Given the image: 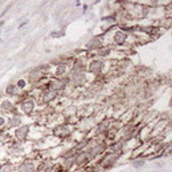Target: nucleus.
<instances>
[{
    "label": "nucleus",
    "instance_id": "f257e3e1",
    "mask_svg": "<svg viewBox=\"0 0 172 172\" xmlns=\"http://www.w3.org/2000/svg\"><path fill=\"white\" fill-rule=\"evenodd\" d=\"M34 147H32V143H18L15 140H12L10 144L6 145V153L10 156L11 159H23L27 157L28 155L32 152Z\"/></svg>",
    "mask_w": 172,
    "mask_h": 172
},
{
    "label": "nucleus",
    "instance_id": "f03ea898",
    "mask_svg": "<svg viewBox=\"0 0 172 172\" xmlns=\"http://www.w3.org/2000/svg\"><path fill=\"white\" fill-rule=\"evenodd\" d=\"M109 69H110L109 61L97 58V57H90V59L88 62V67H86V73H88V75H92L94 79V78H98V77L108 74Z\"/></svg>",
    "mask_w": 172,
    "mask_h": 172
},
{
    "label": "nucleus",
    "instance_id": "7ed1b4c3",
    "mask_svg": "<svg viewBox=\"0 0 172 172\" xmlns=\"http://www.w3.org/2000/svg\"><path fill=\"white\" fill-rule=\"evenodd\" d=\"M74 132H75V125L67 124V122H62V124L54 126V128L50 130V134L57 137L62 143H67L70 140V137L74 134Z\"/></svg>",
    "mask_w": 172,
    "mask_h": 172
},
{
    "label": "nucleus",
    "instance_id": "20e7f679",
    "mask_svg": "<svg viewBox=\"0 0 172 172\" xmlns=\"http://www.w3.org/2000/svg\"><path fill=\"white\" fill-rule=\"evenodd\" d=\"M40 163H42V159H19V161H16L15 172H39Z\"/></svg>",
    "mask_w": 172,
    "mask_h": 172
},
{
    "label": "nucleus",
    "instance_id": "39448f33",
    "mask_svg": "<svg viewBox=\"0 0 172 172\" xmlns=\"http://www.w3.org/2000/svg\"><path fill=\"white\" fill-rule=\"evenodd\" d=\"M12 138L18 143H31L32 136V125L31 124H23L18 126L16 129L11 130Z\"/></svg>",
    "mask_w": 172,
    "mask_h": 172
},
{
    "label": "nucleus",
    "instance_id": "423d86ee",
    "mask_svg": "<svg viewBox=\"0 0 172 172\" xmlns=\"http://www.w3.org/2000/svg\"><path fill=\"white\" fill-rule=\"evenodd\" d=\"M59 98V94L55 93L54 90L48 89V88H44L42 89V92H40V96L38 97V106H48V105H52L54 102Z\"/></svg>",
    "mask_w": 172,
    "mask_h": 172
},
{
    "label": "nucleus",
    "instance_id": "0eeeda50",
    "mask_svg": "<svg viewBox=\"0 0 172 172\" xmlns=\"http://www.w3.org/2000/svg\"><path fill=\"white\" fill-rule=\"evenodd\" d=\"M110 121H112V118H109V117H104V118H101L100 121H97L96 126H94V129L92 130V133H90L89 136H96V137L104 140L109 128H110Z\"/></svg>",
    "mask_w": 172,
    "mask_h": 172
},
{
    "label": "nucleus",
    "instance_id": "6e6552de",
    "mask_svg": "<svg viewBox=\"0 0 172 172\" xmlns=\"http://www.w3.org/2000/svg\"><path fill=\"white\" fill-rule=\"evenodd\" d=\"M47 88L54 90L55 93H58L59 96L61 94H65V92L69 88V77H63V78H54V77H50L48 78V84Z\"/></svg>",
    "mask_w": 172,
    "mask_h": 172
},
{
    "label": "nucleus",
    "instance_id": "1a4fd4ad",
    "mask_svg": "<svg viewBox=\"0 0 172 172\" xmlns=\"http://www.w3.org/2000/svg\"><path fill=\"white\" fill-rule=\"evenodd\" d=\"M120 160H121V156L110 153V152H106L104 156L100 159L98 165H100V168L102 171H108V170H112L113 167H116L118 163H120Z\"/></svg>",
    "mask_w": 172,
    "mask_h": 172
},
{
    "label": "nucleus",
    "instance_id": "9d476101",
    "mask_svg": "<svg viewBox=\"0 0 172 172\" xmlns=\"http://www.w3.org/2000/svg\"><path fill=\"white\" fill-rule=\"evenodd\" d=\"M102 46H105L104 43V39H102V34L101 35H96V36H92L88 42H86V44L84 46V52H86L89 57H92L94 52H96L98 48H101Z\"/></svg>",
    "mask_w": 172,
    "mask_h": 172
},
{
    "label": "nucleus",
    "instance_id": "9b49d317",
    "mask_svg": "<svg viewBox=\"0 0 172 172\" xmlns=\"http://www.w3.org/2000/svg\"><path fill=\"white\" fill-rule=\"evenodd\" d=\"M94 161V159L92 156V153L89 152L88 149H84V151H79L75 156V170H84L86 168L88 165H90Z\"/></svg>",
    "mask_w": 172,
    "mask_h": 172
},
{
    "label": "nucleus",
    "instance_id": "f8f14e48",
    "mask_svg": "<svg viewBox=\"0 0 172 172\" xmlns=\"http://www.w3.org/2000/svg\"><path fill=\"white\" fill-rule=\"evenodd\" d=\"M0 113L4 116H11L14 113H19L18 105L11 98H0Z\"/></svg>",
    "mask_w": 172,
    "mask_h": 172
},
{
    "label": "nucleus",
    "instance_id": "ddd939ff",
    "mask_svg": "<svg viewBox=\"0 0 172 172\" xmlns=\"http://www.w3.org/2000/svg\"><path fill=\"white\" fill-rule=\"evenodd\" d=\"M26 116H23V114H20V113H14V114H11V116H8L7 117V130H14L16 129L18 126L20 125H23V124H31L30 121H26Z\"/></svg>",
    "mask_w": 172,
    "mask_h": 172
},
{
    "label": "nucleus",
    "instance_id": "4468645a",
    "mask_svg": "<svg viewBox=\"0 0 172 172\" xmlns=\"http://www.w3.org/2000/svg\"><path fill=\"white\" fill-rule=\"evenodd\" d=\"M106 152L118 155V156L122 157V155L126 152V143L120 140V138H117V140H114V141H112V143H109V144H108V149H106Z\"/></svg>",
    "mask_w": 172,
    "mask_h": 172
},
{
    "label": "nucleus",
    "instance_id": "2eb2a0df",
    "mask_svg": "<svg viewBox=\"0 0 172 172\" xmlns=\"http://www.w3.org/2000/svg\"><path fill=\"white\" fill-rule=\"evenodd\" d=\"M69 70H70V65L66 63V62H62V63L55 65V66L51 67L50 77H54V78H63V77H67Z\"/></svg>",
    "mask_w": 172,
    "mask_h": 172
},
{
    "label": "nucleus",
    "instance_id": "dca6fc26",
    "mask_svg": "<svg viewBox=\"0 0 172 172\" xmlns=\"http://www.w3.org/2000/svg\"><path fill=\"white\" fill-rule=\"evenodd\" d=\"M20 90L18 89V86H16L15 84H8L6 86V89H4V96H6L7 98H11V100H15V98H18L20 96Z\"/></svg>",
    "mask_w": 172,
    "mask_h": 172
},
{
    "label": "nucleus",
    "instance_id": "f3484780",
    "mask_svg": "<svg viewBox=\"0 0 172 172\" xmlns=\"http://www.w3.org/2000/svg\"><path fill=\"white\" fill-rule=\"evenodd\" d=\"M16 163L14 160H2L0 161V172H15Z\"/></svg>",
    "mask_w": 172,
    "mask_h": 172
},
{
    "label": "nucleus",
    "instance_id": "a211bd4d",
    "mask_svg": "<svg viewBox=\"0 0 172 172\" xmlns=\"http://www.w3.org/2000/svg\"><path fill=\"white\" fill-rule=\"evenodd\" d=\"M12 140H14V138H12V134H11L10 130H7V129L0 130V147H2V145H4V147L8 145Z\"/></svg>",
    "mask_w": 172,
    "mask_h": 172
},
{
    "label": "nucleus",
    "instance_id": "6ab92c4d",
    "mask_svg": "<svg viewBox=\"0 0 172 172\" xmlns=\"http://www.w3.org/2000/svg\"><path fill=\"white\" fill-rule=\"evenodd\" d=\"M145 163H147V157L140 156V157L132 159V160H130V165H132L133 168L138 170V168H141V167H144V165H145Z\"/></svg>",
    "mask_w": 172,
    "mask_h": 172
},
{
    "label": "nucleus",
    "instance_id": "aec40b11",
    "mask_svg": "<svg viewBox=\"0 0 172 172\" xmlns=\"http://www.w3.org/2000/svg\"><path fill=\"white\" fill-rule=\"evenodd\" d=\"M15 85L18 86V89L20 90V92H27V86H30L28 85V81H27V78H19L18 81L15 82Z\"/></svg>",
    "mask_w": 172,
    "mask_h": 172
},
{
    "label": "nucleus",
    "instance_id": "412c9836",
    "mask_svg": "<svg viewBox=\"0 0 172 172\" xmlns=\"http://www.w3.org/2000/svg\"><path fill=\"white\" fill-rule=\"evenodd\" d=\"M7 117L8 116H4V114L0 113V130L7 129Z\"/></svg>",
    "mask_w": 172,
    "mask_h": 172
},
{
    "label": "nucleus",
    "instance_id": "4be33fe9",
    "mask_svg": "<svg viewBox=\"0 0 172 172\" xmlns=\"http://www.w3.org/2000/svg\"><path fill=\"white\" fill-rule=\"evenodd\" d=\"M66 35V32H65V30H58V31H52L50 36L51 38H62V36Z\"/></svg>",
    "mask_w": 172,
    "mask_h": 172
},
{
    "label": "nucleus",
    "instance_id": "5701e85b",
    "mask_svg": "<svg viewBox=\"0 0 172 172\" xmlns=\"http://www.w3.org/2000/svg\"><path fill=\"white\" fill-rule=\"evenodd\" d=\"M27 23H28V20H26V22H23V23H20L18 28H19V30H20V28H22V27H24V26H26V24H27Z\"/></svg>",
    "mask_w": 172,
    "mask_h": 172
},
{
    "label": "nucleus",
    "instance_id": "b1692460",
    "mask_svg": "<svg viewBox=\"0 0 172 172\" xmlns=\"http://www.w3.org/2000/svg\"><path fill=\"white\" fill-rule=\"evenodd\" d=\"M4 26V22H0V27H3Z\"/></svg>",
    "mask_w": 172,
    "mask_h": 172
},
{
    "label": "nucleus",
    "instance_id": "393cba45",
    "mask_svg": "<svg viewBox=\"0 0 172 172\" xmlns=\"http://www.w3.org/2000/svg\"><path fill=\"white\" fill-rule=\"evenodd\" d=\"M147 172H148V171H147Z\"/></svg>",
    "mask_w": 172,
    "mask_h": 172
}]
</instances>
